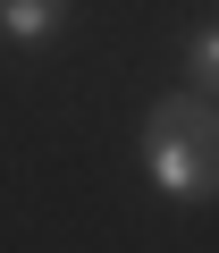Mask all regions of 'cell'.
I'll use <instances>...</instances> for the list:
<instances>
[{
    "label": "cell",
    "mask_w": 219,
    "mask_h": 253,
    "mask_svg": "<svg viewBox=\"0 0 219 253\" xmlns=\"http://www.w3.org/2000/svg\"><path fill=\"white\" fill-rule=\"evenodd\" d=\"M144 169L169 203H211L219 194V101L160 93L144 110Z\"/></svg>",
    "instance_id": "1"
},
{
    "label": "cell",
    "mask_w": 219,
    "mask_h": 253,
    "mask_svg": "<svg viewBox=\"0 0 219 253\" xmlns=\"http://www.w3.org/2000/svg\"><path fill=\"white\" fill-rule=\"evenodd\" d=\"M68 26V0H0V34L9 42H51Z\"/></svg>",
    "instance_id": "2"
},
{
    "label": "cell",
    "mask_w": 219,
    "mask_h": 253,
    "mask_svg": "<svg viewBox=\"0 0 219 253\" xmlns=\"http://www.w3.org/2000/svg\"><path fill=\"white\" fill-rule=\"evenodd\" d=\"M177 68H185V93L219 101V26H194V34H185V51H177Z\"/></svg>",
    "instance_id": "3"
}]
</instances>
